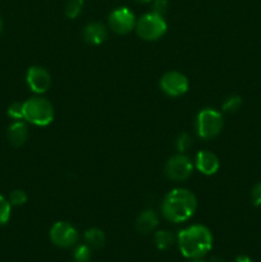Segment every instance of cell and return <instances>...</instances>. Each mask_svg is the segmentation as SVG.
<instances>
[{"instance_id": "1", "label": "cell", "mask_w": 261, "mask_h": 262, "mask_svg": "<svg viewBox=\"0 0 261 262\" xmlns=\"http://www.w3.org/2000/svg\"><path fill=\"white\" fill-rule=\"evenodd\" d=\"M197 201L191 191L176 188L169 192L161 205V212L169 222L183 223L194 214Z\"/></svg>"}, {"instance_id": "2", "label": "cell", "mask_w": 261, "mask_h": 262, "mask_svg": "<svg viewBox=\"0 0 261 262\" xmlns=\"http://www.w3.org/2000/svg\"><path fill=\"white\" fill-rule=\"evenodd\" d=\"M178 245L184 257L200 258L211 250L212 235L206 227L192 225L179 232Z\"/></svg>"}, {"instance_id": "3", "label": "cell", "mask_w": 261, "mask_h": 262, "mask_svg": "<svg viewBox=\"0 0 261 262\" xmlns=\"http://www.w3.org/2000/svg\"><path fill=\"white\" fill-rule=\"evenodd\" d=\"M23 119L40 127L49 125L54 119L53 105L46 99L32 97L23 102Z\"/></svg>"}, {"instance_id": "4", "label": "cell", "mask_w": 261, "mask_h": 262, "mask_svg": "<svg viewBox=\"0 0 261 262\" xmlns=\"http://www.w3.org/2000/svg\"><path fill=\"white\" fill-rule=\"evenodd\" d=\"M166 22L164 20L163 15L156 13H147L143 14L136 23V31L141 38L147 41L158 40L159 37L166 32Z\"/></svg>"}, {"instance_id": "5", "label": "cell", "mask_w": 261, "mask_h": 262, "mask_svg": "<svg viewBox=\"0 0 261 262\" xmlns=\"http://www.w3.org/2000/svg\"><path fill=\"white\" fill-rule=\"evenodd\" d=\"M223 124V115L219 112L214 109H205L200 112L197 117V133L204 140H210L219 135Z\"/></svg>"}, {"instance_id": "6", "label": "cell", "mask_w": 261, "mask_h": 262, "mask_svg": "<svg viewBox=\"0 0 261 262\" xmlns=\"http://www.w3.org/2000/svg\"><path fill=\"white\" fill-rule=\"evenodd\" d=\"M193 170L189 158L186 155H176L168 160L165 165V176L171 181H186Z\"/></svg>"}, {"instance_id": "7", "label": "cell", "mask_w": 261, "mask_h": 262, "mask_svg": "<svg viewBox=\"0 0 261 262\" xmlns=\"http://www.w3.org/2000/svg\"><path fill=\"white\" fill-rule=\"evenodd\" d=\"M136 23L137 22H136L133 12L125 7L117 8L109 15L110 28L119 35H125V33L130 32L135 28Z\"/></svg>"}, {"instance_id": "8", "label": "cell", "mask_w": 261, "mask_h": 262, "mask_svg": "<svg viewBox=\"0 0 261 262\" xmlns=\"http://www.w3.org/2000/svg\"><path fill=\"white\" fill-rule=\"evenodd\" d=\"M50 239L55 246L61 248L72 247L78 239V233L71 224L64 222L55 223L50 230Z\"/></svg>"}, {"instance_id": "9", "label": "cell", "mask_w": 261, "mask_h": 262, "mask_svg": "<svg viewBox=\"0 0 261 262\" xmlns=\"http://www.w3.org/2000/svg\"><path fill=\"white\" fill-rule=\"evenodd\" d=\"M160 87L169 96H181L188 90V79L179 72H168L161 77Z\"/></svg>"}, {"instance_id": "10", "label": "cell", "mask_w": 261, "mask_h": 262, "mask_svg": "<svg viewBox=\"0 0 261 262\" xmlns=\"http://www.w3.org/2000/svg\"><path fill=\"white\" fill-rule=\"evenodd\" d=\"M27 83L33 92L44 94L50 87V74L41 67H31L27 72Z\"/></svg>"}, {"instance_id": "11", "label": "cell", "mask_w": 261, "mask_h": 262, "mask_svg": "<svg viewBox=\"0 0 261 262\" xmlns=\"http://www.w3.org/2000/svg\"><path fill=\"white\" fill-rule=\"evenodd\" d=\"M196 166L205 176H212L219 169V160L210 151H200L196 156Z\"/></svg>"}, {"instance_id": "12", "label": "cell", "mask_w": 261, "mask_h": 262, "mask_svg": "<svg viewBox=\"0 0 261 262\" xmlns=\"http://www.w3.org/2000/svg\"><path fill=\"white\" fill-rule=\"evenodd\" d=\"M107 37V30L102 23L92 22L87 25L83 30V38L87 43L100 45Z\"/></svg>"}, {"instance_id": "13", "label": "cell", "mask_w": 261, "mask_h": 262, "mask_svg": "<svg viewBox=\"0 0 261 262\" xmlns=\"http://www.w3.org/2000/svg\"><path fill=\"white\" fill-rule=\"evenodd\" d=\"M159 224V217L153 210H146V211L141 212L138 215L137 220H136V229L141 234H147V233L153 232Z\"/></svg>"}, {"instance_id": "14", "label": "cell", "mask_w": 261, "mask_h": 262, "mask_svg": "<svg viewBox=\"0 0 261 262\" xmlns=\"http://www.w3.org/2000/svg\"><path fill=\"white\" fill-rule=\"evenodd\" d=\"M28 137V129L23 122H15L8 129V141L14 147L25 145Z\"/></svg>"}, {"instance_id": "15", "label": "cell", "mask_w": 261, "mask_h": 262, "mask_svg": "<svg viewBox=\"0 0 261 262\" xmlns=\"http://www.w3.org/2000/svg\"><path fill=\"white\" fill-rule=\"evenodd\" d=\"M84 239H86L87 246L95 248V250H99L105 245V234L102 233V230L97 229V228L87 230L84 233Z\"/></svg>"}, {"instance_id": "16", "label": "cell", "mask_w": 261, "mask_h": 262, "mask_svg": "<svg viewBox=\"0 0 261 262\" xmlns=\"http://www.w3.org/2000/svg\"><path fill=\"white\" fill-rule=\"evenodd\" d=\"M154 242H155V246L159 248V250H168L174 242V237L170 232L168 230H160L155 234L154 237Z\"/></svg>"}, {"instance_id": "17", "label": "cell", "mask_w": 261, "mask_h": 262, "mask_svg": "<svg viewBox=\"0 0 261 262\" xmlns=\"http://www.w3.org/2000/svg\"><path fill=\"white\" fill-rule=\"evenodd\" d=\"M83 8V0H68L66 5V15L71 19H74L81 13Z\"/></svg>"}, {"instance_id": "18", "label": "cell", "mask_w": 261, "mask_h": 262, "mask_svg": "<svg viewBox=\"0 0 261 262\" xmlns=\"http://www.w3.org/2000/svg\"><path fill=\"white\" fill-rule=\"evenodd\" d=\"M73 257L74 262H90V260H91V251H90L89 246H78L74 251Z\"/></svg>"}, {"instance_id": "19", "label": "cell", "mask_w": 261, "mask_h": 262, "mask_svg": "<svg viewBox=\"0 0 261 262\" xmlns=\"http://www.w3.org/2000/svg\"><path fill=\"white\" fill-rule=\"evenodd\" d=\"M10 202L5 200L4 197L0 196V225L7 224L10 217Z\"/></svg>"}, {"instance_id": "20", "label": "cell", "mask_w": 261, "mask_h": 262, "mask_svg": "<svg viewBox=\"0 0 261 262\" xmlns=\"http://www.w3.org/2000/svg\"><path fill=\"white\" fill-rule=\"evenodd\" d=\"M27 201V194L25 191H20V189H15L10 193L9 196V202L13 206H22Z\"/></svg>"}, {"instance_id": "21", "label": "cell", "mask_w": 261, "mask_h": 262, "mask_svg": "<svg viewBox=\"0 0 261 262\" xmlns=\"http://www.w3.org/2000/svg\"><path fill=\"white\" fill-rule=\"evenodd\" d=\"M241 105H242V100H241L240 96H230L224 101V104H223V109H224L225 112L233 113V112H237V110L241 107Z\"/></svg>"}, {"instance_id": "22", "label": "cell", "mask_w": 261, "mask_h": 262, "mask_svg": "<svg viewBox=\"0 0 261 262\" xmlns=\"http://www.w3.org/2000/svg\"><path fill=\"white\" fill-rule=\"evenodd\" d=\"M192 146V140L189 137V135L187 133H182L178 138H177V148L181 152H184V151L189 150Z\"/></svg>"}, {"instance_id": "23", "label": "cell", "mask_w": 261, "mask_h": 262, "mask_svg": "<svg viewBox=\"0 0 261 262\" xmlns=\"http://www.w3.org/2000/svg\"><path fill=\"white\" fill-rule=\"evenodd\" d=\"M8 115L13 119H23V102H13L8 107Z\"/></svg>"}, {"instance_id": "24", "label": "cell", "mask_w": 261, "mask_h": 262, "mask_svg": "<svg viewBox=\"0 0 261 262\" xmlns=\"http://www.w3.org/2000/svg\"><path fill=\"white\" fill-rule=\"evenodd\" d=\"M168 0H155V3H154V13H156V14L163 15L168 10Z\"/></svg>"}, {"instance_id": "25", "label": "cell", "mask_w": 261, "mask_h": 262, "mask_svg": "<svg viewBox=\"0 0 261 262\" xmlns=\"http://www.w3.org/2000/svg\"><path fill=\"white\" fill-rule=\"evenodd\" d=\"M251 200L255 206H261V183H257L251 192Z\"/></svg>"}, {"instance_id": "26", "label": "cell", "mask_w": 261, "mask_h": 262, "mask_svg": "<svg viewBox=\"0 0 261 262\" xmlns=\"http://www.w3.org/2000/svg\"><path fill=\"white\" fill-rule=\"evenodd\" d=\"M234 262H252V261H251V258L247 257V256H238Z\"/></svg>"}, {"instance_id": "27", "label": "cell", "mask_w": 261, "mask_h": 262, "mask_svg": "<svg viewBox=\"0 0 261 262\" xmlns=\"http://www.w3.org/2000/svg\"><path fill=\"white\" fill-rule=\"evenodd\" d=\"M3 27H4V23H3V19H2V17H0V33L3 32Z\"/></svg>"}, {"instance_id": "28", "label": "cell", "mask_w": 261, "mask_h": 262, "mask_svg": "<svg viewBox=\"0 0 261 262\" xmlns=\"http://www.w3.org/2000/svg\"><path fill=\"white\" fill-rule=\"evenodd\" d=\"M135 2H137V3H148V2H151V0H135Z\"/></svg>"}, {"instance_id": "29", "label": "cell", "mask_w": 261, "mask_h": 262, "mask_svg": "<svg viewBox=\"0 0 261 262\" xmlns=\"http://www.w3.org/2000/svg\"><path fill=\"white\" fill-rule=\"evenodd\" d=\"M192 262H204V261H192Z\"/></svg>"}]
</instances>
